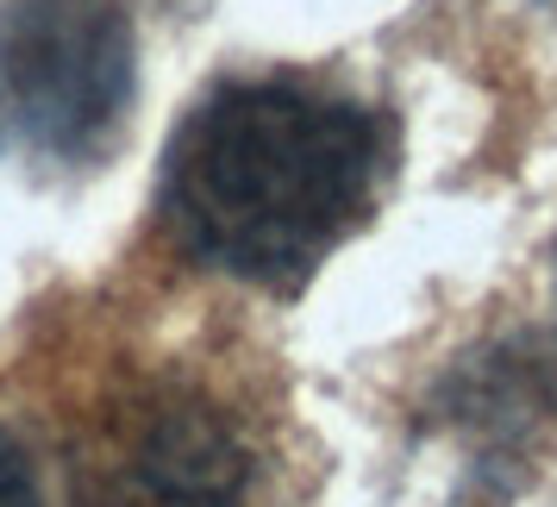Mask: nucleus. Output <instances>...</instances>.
<instances>
[{
  "instance_id": "nucleus-5",
  "label": "nucleus",
  "mask_w": 557,
  "mask_h": 507,
  "mask_svg": "<svg viewBox=\"0 0 557 507\" xmlns=\"http://www.w3.org/2000/svg\"><path fill=\"white\" fill-rule=\"evenodd\" d=\"M0 507H45V489H38V470H32L26 445L0 426Z\"/></svg>"
},
{
  "instance_id": "nucleus-3",
  "label": "nucleus",
  "mask_w": 557,
  "mask_h": 507,
  "mask_svg": "<svg viewBox=\"0 0 557 507\" xmlns=\"http://www.w3.org/2000/svg\"><path fill=\"white\" fill-rule=\"evenodd\" d=\"M88 507H257V452L213 395L163 382L88 457Z\"/></svg>"
},
{
  "instance_id": "nucleus-2",
  "label": "nucleus",
  "mask_w": 557,
  "mask_h": 507,
  "mask_svg": "<svg viewBox=\"0 0 557 507\" xmlns=\"http://www.w3.org/2000/svg\"><path fill=\"white\" fill-rule=\"evenodd\" d=\"M138 45L126 0L0 7V163L38 176L95 170L132 120Z\"/></svg>"
},
{
  "instance_id": "nucleus-4",
  "label": "nucleus",
  "mask_w": 557,
  "mask_h": 507,
  "mask_svg": "<svg viewBox=\"0 0 557 507\" xmlns=\"http://www.w3.org/2000/svg\"><path fill=\"white\" fill-rule=\"evenodd\" d=\"M557 432V357L527 338L470 357L426 407V445L445 463V507H502L539 470Z\"/></svg>"
},
{
  "instance_id": "nucleus-1",
  "label": "nucleus",
  "mask_w": 557,
  "mask_h": 507,
  "mask_svg": "<svg viewBox=\"0 0 557 507\" xmlns=\"http://www.w3.org/2000/svg\"><path fill=\"white\" fill-rule=\"evenodd\" d=\"M395 132L320 76H226L163 151L157 213L188 263L263 295H301L376 213Z\"/></svg>"
}]
</instances>
